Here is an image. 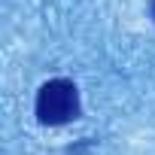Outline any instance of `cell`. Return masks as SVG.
<instances>
[{
    "instance_id": "6da1fadb",
    "label": "cell",
    "mask_w": 155,
    "mask_h": 155,
    "mask_svg": "<svg viewBox=\"0 0 155 155\" xmlns=\"http://www.w3.org/2000/svg\"><path fill=\"white\" fill-rule=\"evenodd\" d=\"M37 122L40 125H67L79 116V88L70 79H49L37 91Z\"/></svg>"
},
{
    "instance_id": "7a4b0ae2",
    "label": "cell",
    "mask_w": 155,
    "mask_h": 155,
    "mask_svg": "<svg viewBox=\"0 0 155 155\" xmlns=\"http://www.w3.org/2000/svg\"><path fill=\"white\" fill-rule=\"evenodd\" d=\"M152 18H155V0H152Z\"/></svg>"
}]
</instances>
